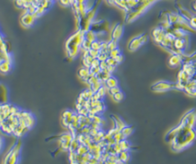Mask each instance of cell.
Returning <instances> with one entry per match:
<instances>
[{"label":"cell","mask_w":196,"mask_h":164,"mask_svg":"<svg viewBox=\"0 0 196 164\" xmlns=\"http://www.w3.org/2000/svg\"><path fill=\"white\" fill-rule=\"evenodd\" d=\"M146 40H147V37H146V36H143V35H141V36H139V37H138V38L132 40L131 42H130V50H135V49H137L139 46H141L144 42H146Z\"/></svg>","instance_id":"cell-1"},{"label":"cell","mask_w":196,"mask_h":164,"mask_svg":"<svg viewBox=\"0 0 196 164\" xmlns=\"http://www.w3.org/2000/svg\"><path fill=\"white\" fill-rule=\"evenodd\" d=\"M34 19H35V17H34V16L33 14L27 13V14H25V15L23 16V18H22V23H23V24H25V26H29V25H32V24H34Z\"/></svg>","instance_id":"cell-2"},{"label":"cell","mask_w":196,"mask_h":164,"mask_svg":"<svg viewBox=\"0 0 196 164\" xmlns=\"http://www.w3.org/2000/svg\"><path fill=\"white\" fill-rule=\"evenodd\" d=\"M121 33H122V27L121 25H118L117 27H115L113 32V34H112L113 41H117V40L121 36Z\"/></svg>","instance_id":"cell-3"},{"label":"cell","mask_w":196,"mask_h":164,"mask_svg":"<svg viewBox=\"0 0 196 164\" xmlns=\"http://www.w3.org/2000/svg\"><path fill=\"white\" fill-rule=\"evenodd\" d=\"M181 63V58L179 55H174L169 59V64L172 66H177Z\"/></svg>","instance_id":"cell-4"},{"label":"cell","mask_w":196,"mask_h":164,"mask_svg":"<svg viewBox=\"0 0 196 164\" xmlns=\"http://www.w3.org/2000/svg\"><path fill=\"white\" fill-rule=\"evenodd\" d=\"M169 88H171V85L167 83H157L155 86H153V89L157 91H164Z\"/></svg>","instance_id":"cell-5"},{"label":"cell","mask_w":196,"mask_h":164,"mask_svg":"<svg viewBox=\"0 0 196 164\" xmlns=\"http://www.w3.org/2000/svg\"><path fill=\"white\" fill-rule=\"evenodd\" d=\"M106 86L108 88H113L115 86H118V81L116 80V78H114L113 76H110L106 81H105Z\"/></svg>","instance_id":"cell-6"},{"label":"cell","mask_w":196,"mask_h":164,"mask_svg":"<svg viewBox=\"0 0 196 164\" xmlns=\"http://www.w3.org/2000/svg\"><path fill=\"white\" fill-rule=\"evenodd\" d=\"M174 47L178 49H183L184 47V41L183 39L181 38H177L175 41H174Z\"/></svg>","instance_id":"cell-7"},{"label":"cell","mask_w":196,"mask_h":164,"mask_svg":"<svg viewBox=\"0 0 196 164\" xmlns=\"http://www.w3.org/2000/svg\"><path fill=\"white\" fill-rule=\"evenodd\" d=\"M121 133L125 135V137L126 136H128V135H130L131 133H132V131H133V128L132 127H130V126H125L121 130Z\"/></svg>","instance_id":"cell-8"},{"label":"cell","mask_w":196,"mask_h":164,"mask_svg":"<svg viewBox=\"0 0 196 164\" xmlns=\"http://www.w3.org/2000/svg\"><path fill=\"white\" fill-rule=\"evenodd\" d=\"M178 19H179V16L175 15V14H171L168 16V21L170 22V24H175L178 23Z\"/></svg>","instance_id":"cell-9"},{"label":"cell","mask_w":196,"mask_h":164,"mask_svg":"<svg viewBox=\"0 0 196 164\" xmlns=\"http://www.w3.org/2000/svg\"><path fill=\"white\" fill-rule=\"evenodd\" d=\"M112 96H113V100H114L115 101H117V102L121 101V100H123V97H124V95H123V93H122L121 92H117V93H115V94H113V95H112Z\"/></svg>","instance_id":"cell-10"},{"label":"cell","mask_w":196,"mask_h":164,"mask_svg":"<svg viewBox=\"0 0 196 164\" xmlns=\"http://www.w3.org/2000/svg\"><path fill=\"white\" fill-rule=\"evenodd\" d=\"M101 44H102L101 41H93L92 44H91V49H95V50H100V49H101Z\"/></svg>","instance_id":"cell-11"},{"label":"cell","mask_w":196,"mask_h":164,"mask_svg":"<svg viewBox=\"0 0 196 164\" xmlns=\"http://www.w3.org/2000/svg\"><path fill=\"white\" fill-rule=\"evenodd\" d=\"M109 57H111V58H115L118 55H120L121 54V51L119 50V49H113L112 51H110L109 52Z\"/></svg>","instance_id":"cell-12"},{"label":"cell","mask_w":196,"mask_h":164,"mask_svg":"<svg viewBox=\"0 0 196 164\" xmlns=\"http://www.w3.org/2000/svg\"><path fill=\"white\" fill-rule=\"evenodd\" d=\"M119 92H121V90H120V88L118 86H115V87H113V88H109V90H108V92L111 95H113V94H115V93H117Z\"/></svg>","instance_id":"cell-13"},{"label":"cell","mask_w":196,"mask_h":164,"mask_svg":"<svg viewBox=\"0 0 196 164\" xmlns=\"http://www.w3.org/2000/svg\"><path fill=\"white\" fill-rule=\"evenodd\" d=\"M190 24L192 27L193 28H196V17H192V19L190 20Z\"/></svg>","instance_id":"cell-14"}]
</instances>
